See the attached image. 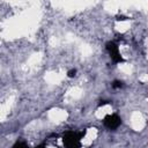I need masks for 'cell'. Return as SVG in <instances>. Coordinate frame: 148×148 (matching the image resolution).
Listing matches in <instances>:
<instances>
[{
	"label": "cell",
	"mask_w": 148,
	"mask_h": 148,
	"mask_svg": "<svg viewBox=\"0 0 148 148\" xmlns=\"http://www.w3.org/2000/svg\"><path fill=\"white\" fill-rule=\"evenodd\" d=\"M119 123H120V119L118 117H116V116H109V117L105 118V125L108 127H110V128L117 127L119 125Z\"/></svg>",
	"instance_id": "cell-1"
},
{
	"label": "cell",
	"mask_w": 148,
	"mask_h": 148,
	"mask_svg": "<svg viewBox=\"0 0 148 148\" xmlns=\"http://www.w3.org/2000/svg\"><path fill=\"white\" fill-rule=\"evenodd\" d=\"M14 148H25V147H24V145H22V143H16V145L14 146Z\"/></svg>",
	"instance_id": "cell-2"
}]
</instances>
